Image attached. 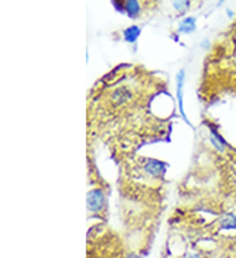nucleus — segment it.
<instances>
[{
    "label": "nucleus",
    "instance_id": "nucleus-1",
    "mask_svg": "<svg viewBox=\"0 0 236 258\" xmlns=\"http://www.w3.org/2000/svg\"><path fill=\"white\" fill-rule=\"evenodd\" d=\"M105 204V194L101 188H95L88 192V210L92 213L101 212Z\"/></svg>",
    "mask_w": 236,
    "mask_h": 258
},
{
    "label": "nucleus",
    "instance_id": "nucleus-2",
    "mask_svg": "<svg viewBox=\"0 0 236 258\" xmlns=\"http://www.w3.org/2000/svg\"><path fill=\"white\" fill-rule=\"evenodd\" d=\"M184 78H185V73H184V70L178 72V75H177V99H178V107H180V112L182 114V118H184V121L188 122V118H187V115H185V111H184V98H182Z\"/></svg>",
    "mask_w": 236,
    "mask_h": 258
},
{
    "label": "nucleus",
    "instance_id": "nucleus-3",
    "mask_svg": "<svg viewBox=\"0 0 236 258\" xmlns=\"http://www.w3.org/2000/svg\"><path fill=\"white\" fill-rule=\"evenodd\" d=\"M131 98V92H130V89L128 88H124V86H121V88H117L114 92H112V102L115 104V105H123L124 102H127L128 99Z\"/></svg>",
    "mask_w": 236,
    "mask_h": 258
},
{
    "label": "nucleus",
    "instance_id": "nucleus-4",
    "mask_svg": "<svg viewBox=\"0 0 236 258\" xmlns=\"http://www.w3.org/2000/svg\"><path fill=\"white\" fill-rule=\"evenodd\" d=\"M123 12L128 15L130 18H136L140 14V3L136 0H127L123 2Z\"/></svg>",
    "mask_w": 236,
    "mask_h": 258
},
{
    "label": "nucleus",
    "instance_id": "nucleus-5",
    "mask_svg": "<svg viewBox=\"0 0 236 258\" xmlns=\"http://www.w3.org/2000/svg\"><path fill=\"white\" fill-rule=\"evenodd\" d=\"M140 27L137 25H133V27H128L127 29H124V32H123V35H124V40L127 42H136L137 38H139L140 35Z\"/></svg>",
    "mask_w": 236,
    "mask_h": 258
},
{
    "label": "nucleus",
    "instance_id": "nucleus-6",
    "mask_svg": "<svg viewBox=\"0 0 236 258\" xmlns=\"http://www.w3.org/2000/svg\"><path fill=\"white\" fill-rule=\"evenodd\" d=\"M220 226L224 229H230V228H235L236 226V216L233 213H227L224 215L220 220Z\"/></svg>",
    "mask_w": 236,
    "mask_h": 258
},
{
    "label": "nucleus",
    "instance_id": "nucleus-7",
    "mask_svg": "<svg viewBox=\"0 0 236 258\" xmlns=\"http://www.w3.org/2000/svg\"><path fill=\"white\" fill-rule=\"evenodd\" d=\"M194 29H195L194 18H185V19H182V22L180 24L181 32H193Z\"/></svg>",
    "mask_w": 236,
    "mask_h": 258
},
{
    "label": "nucleus",
    "instance_id": "nucleus-8",
    "mask_svg": "<svg viewBox=\"0 0 236 258\" xmlns=\"http://www.w3.org/2000/svg\"><path fill=\"white\" fill-rule=\"evenodd\" d=\"M174 8H177L178 11H185L187 8H190V2H174Z\"/></svg>",
    "mask_w": 236,
    "mask_h": 258
},
{
    "label": "nucleus",
    "instance_id": "nucleus-9",
    "mask_svg": "<svg viewBox=\"0 0 236 258\" xmlns=\"http://www.w3.org/2000/svg\"><path fill=\"white\" fill-rule=\"evenodd\" d=\"M184 258H201V255L197 254V252H190V254H187Z\"/></svg>",
    "mask_w": 236,
    "mask_h": 258
}]
</instances>
